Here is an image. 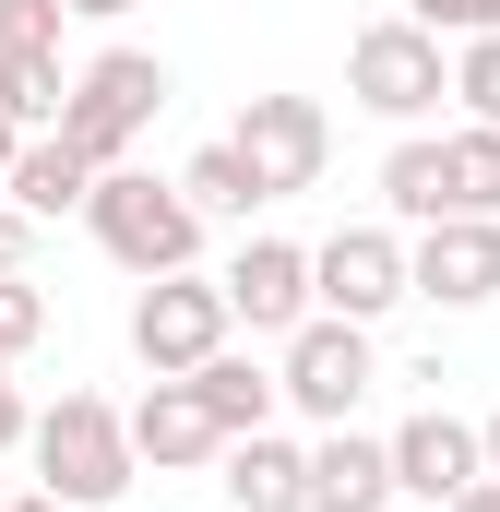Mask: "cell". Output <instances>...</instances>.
<instances>
[{"instance_id":"6da1fadb","label":"cell","mask_w":500,"mask_h":512,"mask_svg":"<svg viewBox=\"0 0 500 512\" xmlns=\"http://www.w3.org/2000/svg\"><path fill=\"white\" fill-rule=\"evenodd\" d=\"M84 227H96V251L120 262L131 286H155V274H191L203 262V203L179 191V179H143V167H108L96 179V203H84Z\"/></svg>"},{"instance_id":"7a4b0ae2","label":"cell","mask_w":500,"mask_h":512,"mask_svg":"<svg viewBox=\"0 0 500 512\" xmlns=\"http://www.w3.org/2000/svg\"><path fill=\"white\" fill-rule=\"evenodd\" d=\"M36 489H60L72 512H108L131 501V477H143V453H131V405H108V393H60L48 417H36Z\"/></svg>"},{"instance_id":"3957f363","label":"cell","mask_w":500,"mask_h":512,"mask_svg":"<svg viewBox=\"0 0 500 512\" xmlns=\"http://www.w3.org/2000/svg\"><path fill=\"white\" fill-rule=\"evenodd\" d=\"M441 48H453V36H429L417 12H381V24L346 36V96H358L370 120H393V131L429 120V108L453 96V60H441Z\"/></svg>"},{"instance_id":"277c9868","label":"cell","mask_w":500,"mask_h":512,"mask_svg":"<svg viewBox=\"0 0 500 512\" xmlns=\"http://www.w3.org/2000/svg\"><path fill=\"white\" fill-rule=\"evenodd\" d=\"M155 108H167V60H155V48H96V60L72 72L60 131H72L96 167H131V143L155 131Z\"/></svg>"},{"instance_id":"5b68a950","label":"cell","mask_w":500,"mask_h":512,"mask_svg":"<svg viewBox=\"0 0 500 512\" xmlns=\"http://www.w3.org/2000/svg\"><path fill=\"white\" fill-rule=\"evenodd\" d=\"M227 334H239L227 274H155V286L131 298V358H143L155 382H191V370H203Z\"/></svg>"},{"instance_id":"8992f818","label":"cell","mask_w":500,"mask_h":512,"mask_svg":"<svg viewBox=\"0 0 500 512\" xmlns=\"http://www.w3.org/2000/svg\"><path fill=\"white\" fill-rule=\"evenodd\" d=\"M381 358H370V322H346V310H310L298 334H286V405L310 417V429H346L358 405H370Z\"/></svg>"},{"instance_id":"52a82bcc","label":"cell","mask_w":500,"mask_h":512,"mask_svg":"<svg viewBox=\"0 0 500 512\" xmlns=\"http://www.w3.org/2000/svg\"><path fill=\"white\" fill-rule=\"evenodd\" d=\"M310 274H322V310L381 322V310L417 298V239H405V227H334V239L310 251Z\"/></svg>"},{"instance_id":"ba28073f","label":"cell","mask_w":500,"mask_h":512,"mask_svg":"<svg viewBox=\"0 0 500 512\" xmlns=\"http://www.w3.org/2000/svg\"><path fill=\"white\" fill-rule=\"evenodd\" d=\"M477 477H489V429H465L453 405H417V417L393 429V489H405V501L453 512Z\"/></svg>"},{"instance_id":"9c48e42d","label":"cell","mask_w":500,"mask_h":512,"mask_svg":"<svg viewBox=\"0 0 500 512\" xmlns=\"http://www.w3.org/2000/svg\"><path fill=\"white\" fill-rule=\"evenodd\" d=\"M227 143L262 167V191L286 203V191H310V179H322V155H334V120H322V96H250Z\"/></svg>"},{"instance_id":"30bf717a","label":"cell","mask_w":500,"mask_h":512,"mask_svg":"<svg viewBox=\"0 0 500 512\" xmlns=\"http://www.w3.org/2000/svg\"><path fill=\"white\" fill-rule=\"evenodd\" d=\"M227 310H239L250 334H298V322L322 310L310 251H298V239H239V262H227Z\"/></svg>"},{"instance_id":"8fae6325","label":"cell","mask_w":500,"mask_h":512,"mask_svg":"<svg viewBox=\"0 0 500 512\" xmlns=\"http://www.w3.org/2000/svg\"><path fill=\"white\" fill-rule=\"evenodd\" d=\"M417 298H429V310H489L500 298V215H441V227H417Z\"/></svg>"},{"instance_id":"7c38bea8","label":"cell","mask_w":500,"mask_h":512,"mask_svg":"<svg viewBox=\"0 0 500 512\" xmlns=\"http://www.w3.org/2000/svg\"><path fill=\"white\" fill-rule=\"evenodd\" d=\"M131 453H143L155 477H191V465L227 453V429H215V405H203L191 382H143V405H131Z\"/></svg>"},{"instance_id":"4fadbf2b","label":"cell","mask_w":500,"mask_h":512,"mask_svg":"<svg viewBox=\"0 0 500 512\" xmlns=\"http://www.w3.org/2000/svg\"><path fill=\"white\" fill-rule=\"evenodd\" d=\"M381 501H405V489H393V441H370L358 417L322 429V441H310V512H381Z\"/></svg>"},{"instance_id":"5bb4252c","label":"cell","mask_w":500,"mask_h":512,"mask_svg":"<svg viewBox=\"0 0 500 512\" xmlns=\"http://www.w3.org/2000/svg\"><path fill=\"white\" fill-rule=\"evenodd\" d=\"M215 489L239 512H310V441H274V429H250L215 453Z\"/></svg>"},{"instance_id":"9a60e30c","label":"cell","mask_w":500,"mask_h":512,"mask_svg":"<svg viewBox=\"0 0 500 512\" xmlns=\"http://www.w3.org/2000/svg\"><path fill=\"white\" fill-rule=\"evenodd\" d=\"M381 203H393V227H441V215H465L453 131H441V143H429V131H405V143L381 155Z\"/></svg>"},{"instance_id":"2e32d148","label":"cell","mask_w":500,"mask_h":512,"mask_svg":"<svg viewBox=\"0 0 500 512\" xmlns=\"http://www.w3.org/2000/svg\"><path fill=\"white\" fill-rule=\"evenodd\" d=\"M96 179H108V167H96L72 131H36V143L12 155V179H0V191H12V203L48 227V215H84V203H96Z\"/></svg>"},{"instance_id":"e0dca14e","label":"cell","mask_w":500,"mask_h":512,"mask_svg":"<svg viewBox=\"0 0 500 512\" xmlns=\"http://www.w3.org/2000/svg\"><path fill=\"white\" fill-rule=\"evenodd\" d=\"M191 393L215 405V429H227V441H250V429H274V405H286V370H262V358H239V346H215V358L191 370Z\"/></svg>"},{"instance_id":"ac0fdd59","label":"cell","mask_w":500,"mask_h":512,"mask_svg":"<svg viewBox=\"0 0 500 512\" xmlns=\"http://www.w3.org/2000/svg\"><path fill=\"white\" fill-rule=\"evenodd\" d=\"M179 191H191V203H203V215H262V203H274V191H262V167H250L239 143H203V155H191V167H179Z\"/></svg>"},{"instance_id":"d6986e66","label":"cell","mask_w":500,"mask_h":512,"mask_svg":"<svg viewBox=\"0 0 500 512\" xmlns=\"http://www.w3.org/2000/svg\"><path fill=\"white\" fill-rule=\"evenodd\" d=\"M0 108L24 131H60V108H72V72L48 60V48H0Z\"/></svg>"},{"instance_id":"ffe728a7","label":"cell","mask_w":500,"mask_h":512,"mask_svg":"<svg viewBox=\"0 0 500 512\" xmlns=\"http://www.w3.org/2000/svg\"><path fill=\"white\" fill-rule=\"evenodd\" d=\"M453 167H465V215H500V120L453 131Z\"/></svg>"},{"instance_id":"44dd1931","label":"cell","mask_w":500,"mask_h":512,"mask_svg":"<svg viewBox=\"0 0 500 512\" xmlns=\"http://www.w3.org/2000/svg\"><path fill=\"white\" fill-rule=\"evenodd\" d=\"M453 108L465 120H500V36H465L453 48Z\"/></svg>"},{"instance_id":"7402d4cb","label":"cell","mask_w":500,"mask_h":512,"mask_svg":"<svg viewBox=\"0 0 500 512\" xmlns=\"http://www.w3.org/2000/svg\"><path fill=\"white\" fill-rule=\"evenodd\" d=\"M60 24H72V0H0V48H48L60 60Z\"/></svg>"},{"instance_id":"603a6c76","label":"cell","mask_w":500,"mask_h":512,"mask_svg":"<svg viewBox=\"0 0 500 512\" xmlns=\"http://www.w3.org/2000/svg\"><path fill=\"white\" fill-rule=\"evenodd\" d=\"M36 334H48V298H36L24 274H0V358H24Z\"/></svg>"},{"instance_id":"cb8c5ba5","label":"cell","mask_w":500,"mask_h":512,"mask_svg":"<svg viewBox=\"0 0 500 512\" xmlns=\"http://www.w3.org/2000/svg\"><path fill=\"white\" fill-rule=\"evenodd\" d=\"M405 12H417L429 36H453V48H465V36H500V0H405Z\"/></svg>"},{"instance_id":"d4e9b609","label":"cell","mask_w":500,"mask_h":512,"mask_svg":"<svg viewBox=\"0 0 500 512\" xmlns=\"http://www.w3.org/2000/svg\"><path fill=\"white\" fill-rule=\"evenodd\" d=\"M12 441H36V405H24V382H12V358H0V453Z\"/></svg>"},{"instance_id":"484cf974","label":"cell","mask_w":500,"mask_h":512,"mask_svg":"<svg viewBox=\"0 0 500 512\" xmlns=\"http://www.w3.org/2000/svg\"><path fill=\"white\" fill-rule=\"evenodd\" d=\"M24 251H36V215H24V203H0V274H24Z\"/></svg>"},{"instance_id":"4316f807","label":"cell","mask_w":500,"mask_h":512,"mask_svg":"<svg viewBox=\"0 0 500 512\" xmlns=\"http://www.w3.org/2000/svg\"><path fill=\"white\" fill-rule=\"evenodd\" d=\"M24 143H36V131H24L12 108H0V179H12V155H24Z\"/></svg>"},{"instance_id":"83f0119b","label":"cell","mask_w":500,"mask_h":512,"mask_svg":"<svg viewBox=\"0 0 500 512\" xmlns=\"http://www.w3.org/2000/svg\"><path fill=\"white\" fill-rule=\"evenodd\" d=\"M120 12H131V0H72V24H120Z\"/></svg>"},{"instance_id":"f1b7e54d","label":"cell","mask_w":500,"mask_h":512,"mask_svg":"<svg viewBox=\"0 0 500 512\" xmlns=\"http://www.w3.org/2000/svg\"><path fill=\"white\" fill-rule=\"evenodd\" d=\"M0 512H72V501H60V489H24V501H0Z\"/></svg>"},{"instance_id":"f546056e","label":"cell","mask_w":500,"mask_h":512,"mask_svg":"<svg viewBox=\"0 0 500 512\" xmlns=\"http://www.w3.org/2000/svg\"><path fill=\"white\" fill-rule=\"evenodd\" d=\"M453 512H500V477H477V489H465V501H453Z\"/></svg>"},{"instance_id":"4dcf8cb0","label":"cell","mask_w":500,"mask_h":512,"mask_svg":"<svg viewBox=\"0 0 500 512\" xmlns=\"http://www.w3.org/2000/svg\"><path fill=\"white\" fill-rule=\"evenodd\" d=\"M477 429H489V477H500V417H477Z\"/></svg>"},{"instance_id":"1f68e13d","label":"cell","mask_w":500,"mask_h":512,"mask_svg":"<svg viewBox=\"0 0 500 512\" xmlns=\"http://www.w3.org/2000/svg\"><path fill=\"white\" fill-rule=\"evenodd\" d=\"M215 512H239V501H215Z\"/></svg>"}]
</instances>
